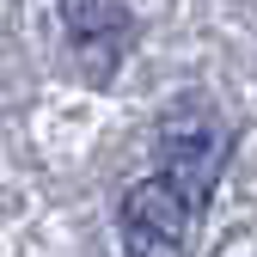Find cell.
I'll use <instances>...</instances> for the list:
<instances>
[{
    "label": "cell",
    "mask_w": 257,
    "mask_h": 257,
    "mask_svg": "<svg viewBox=\"0 0 257 257\" xmlns=\"http://www.w3.org/2000/svg\"><path fill=\"white\" fill-rule=\"evenodd\" d=\"M116 220H122V251L128 257H184L190 239H196L202 208L153 172V178H141V184L122 190Z\"/></svg>",
    "instance_id": "obj_1"
},
{
    "label": "cell",
    "mask_w": 257,
    "mask_h": 257,
    "mask_svg": "<svg viewBox=\"0 0 257 257\" xmlns=\"http://www.w3.org/2000/svg\"><path fill=\"white\" fill-rule=\"evenodd\" d=\"M220 159H227V128H220L214 110L184 104L159 122V178L172 190H184L196 208H208V196H214Z\"/></svg>",
    "instance_id": "obj_2"
},
{
    "label": "cell",
    "mask_w": 257,
    "mask_h": 257,
    "mask_svg": "<svg viewBox=\"0 0 257 257\" xmlns=\"http://www.w3.org/2000/svg\"><path fill=\"white\" fill-rule=\"evenodd\" d=\"M61 25H68V49L92 80H110V68L135 43V13L122 0H61Z\"/></svg>",
    "instance_id": "obj_3"
}]
</instances>
